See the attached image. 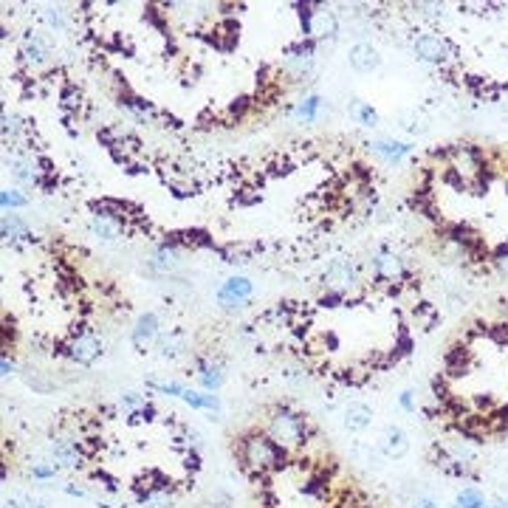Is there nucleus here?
I'll list each match as a JSON object with an SVG mask.
<instances>
[{"label": "nucleus", "mask_w": 508, "mask_h": 508, "mask_svg": "<svg viewBox=\"0 0 508 508\" xmlns=\"http://www.w3.org/2000/svg\"><path fill=\"white\" fill-rule=\"evenodd\" d=\"M370 424H373V409H370L368 404L350 401V404L345 407V429H348V432H362V429H368Z\"/></svg>", "instance_id": "obj_17"}, {"label": "nucleus", "mask_w": 508, "mask_h": 508, "mask_svg": "<svg viewBox=\"0 0 508 508\" xmlns=\"http://www.w3.org/2000/svg\"><path fill=\"white\" fill-rule=\"evenodd\" d=\"M155 350H158V356L161 359H178L181 353H184V336L181 333H167V336H158V342H155Z\"/></svg>", "instance_id": "obj_21"}, {"label": "nucleus", "mask_w": 508, "mask_h": 508, "mask_svg": "<svg viewBox=\"0 0 508 508\" xmlns=\"http://www.w3.org/2000/svg\"><path fill=\"white\" fill-rule=\"evenodd\" d=\"M150 265H153L158 274H175V271H181V254H178V249H175L172 243H164V246H158V249L153 252Z\"/></svg>", "instance_id": "obj_18"}, {"label": "nucleus", "mask_w": 508, "mask_h": 508, "mask_svg": "<svg viewBox=\"0 0 508 508\" xmlns=\"http://www.w3.org/2000/svg\"><path fill=\"white\" fill-rule=\"evenodd\" d=\"M20 57L28 62V65H43L45 57H48V43L37 34V31H28L20 43Z\"/></svg>", "instance_id": "obj_16"}, {"label": "nucleus", "mask_w": 508, "mask_h": 508, "mask_svg": "<svg viewBox=\"0 0 508 508\" xmlns=\"http://www.w3.org/2000/svg\"><path fill=\"white\" fill-rule=\"evenodd\" d=\"M57 466L54 463H34V469H31V477L34 480H51V477H57Z\"/></svg>", "instance_id": "obj_31"}, {"label": "nucleus", "mask_w": 508, "mask_h": 508, "mask_svg": "<svg viewBox=\"0 0 508 508\" xmlns=\"http://www.w3.org/2000/svg\"><path fill=\"white\" fill-rule=\"evenodd\" d=\"M322 282H325L328 294L345 297V294H350V291L356 288V282H359L356 265H353L350 260H345V257H336V260L328 263V268H325V274H322Z\"/></svg>", "instance_id": "obj_4"}, {"label": "nucleus", "mask_w": 508, "mask_h": 508, "mask_svg": "<svg viewBox=\"0 0 508 508\" xmlns=\"http://www.w3.org/2000/svg\"><path fill=\"white\" fill-rule=\"evenodd\" d=\"M348 60H350V68L359 71V74H370V71H376L381 65V54L370 43H356V45L350 48Z\"/></svg>", "instance_id": "obj_14"}, {"label": "nucleus", "mask_w": 508, "mask_h": 508, "mask_svg": "<svg viewBox=\"0 0 508 508\" xmlns=\"http://www.w3.org/2000/svg\"><path fill=\"white\" fill-rule=\"evenodd\" d=\"M254 285L249 277H229L221 288H218V302L223 308H241L243 302H249Z\"/></svg>", "instance_id": "obj_10"}, {"label": "nucleus", "mask_w": 508, "mask_h": 508, "mask_svg": "<svg viewBox=\"0 0 508 508\" xmlns=\"http://www.w3.org/2000/svg\"><path fill=\"white\" fill-rule=\"evenodd\" d=\"M415 508H441V506H438L432 497H421V500L415 503Z\"/></svg>", "instance_id": "obj_41"}, {"label": "nucleus", "mask_w": 508, "mask_h": 508, "mask_svg": "<svg viewBox=\"0 0 508 508\" xmlns=\"http://www.w3.org/2000/svg\"><path fill=\"white\" fill-rule=\"evenodd\" d=\"M319 108H322V99H319L316 94H311V96H305V99L297 105V116H299L302 122H314L316 114H319Z\"/></svg>", "instance_id": "obj_26"}, {"label": "nucleus", "mask_w": 508, "mask_h": 508, "mask_svg": "<svg viewBox=\"0 0 508 508\" xmlns=\"http://www.w3.org/2000/svg\"><path fill=\"white\" fill-rule=\"evenodd\" d=\"M102 339L96 336V333H91V331H79L71 342H68V350H65V356L68 359H74L77 365H82V368H88V365H94L99 356H102Z\"/></svg>", "instance_id": "obj_7"}, {"label": "nucleus", "mask_w": 508, "mask_h": 508, "mask_svg": "<svg viewBox=\"0 0 508 508\" xmlns=\"http://www.w3.org/2000/svg\"><path fill=\"white\" fill-rule=\"evenodd\" d=\"M0 204H3V209H23L28 201H26L17 189H3V192H0Z\"/></svg>", "instance_id": "obj_30"}, {"label": "nucleus", "mask_w": 508, "mask_h": 508, "mask_svg": "<svg viewBox=\"0 0 508 508\" xmlns=\"http://www.w3.org/2000/svg\"><path fill=\"white\" fill-rule=\"evenodd\" d=\"M0 365H3V376H6V379H9V376H11V373H14V362H9V356H6V353H3V362H0Z\"/></svg>", "instance_id": "obj_40"}, {"label": "nucleus", "mask_w": 508, "mask_h": 508, "mask_svg": "<svg viewBox=\"0 0 508 508\" xmlns=\"http://www.w3.org/2000/svg\"><path fill=\"white\" fill-rule=\"evenodd\" d=\"M265 435L280 446L285 449L288 455L291 452H299L305 449L308 438H311V426H308V418L302 412H297L294 407L288 404H274L265 415Z\"/></svg>", "instance_id": "obj_2"}, {"label": "nucleus", "mask_w": 508, "mask_h": 508, "mask_svg": "<svg viewBox=\"0 0 508 508\" xmlns=\"http://www.w3.org/2000/svg\"><path fill=\"white\" fill-rule=\"evenodd\" d=\"M412 395H415L412 390H404V392H401V398H398L401 409H407V412H412V409H415V401H412Z\"/></svg>", "instance_id": "obj_36"}, {"label": "nucleus", "mask_w": 508, "mask_h": 508, "mask_svg": "<svg viewBox=\"0 0 508 508\" xmlns=\"http://www.w3.org/2000/svg\"><path fill=\"white\" fill-rule=\"evenodd\" d=\"M198 508H232V500H229L226 492H215V495H209Z\"/></svg>", "instance_id": "obj_32"}, {"label": "nucleus", "mask_w": 508, "mask_h": 508, "mask_svg": "<svg viewBox=\"0 0 508 508\" xmlns=\"http://www.w3.org/2000/svg\"><path fill=\"white\" fill-rule=\"evenodd\" d=\"M158 336H161V322H158L155 314H141L136 319L133 331H130V342H133V348L138 353H147L158 342Z\"/></svg>", "instance_id": "obj_9"}, {"label": "nucleus", "mask_w": 508, "mask_h": 508, "mask_svg": "<svg viewBox=\"0 0 508 508\" xmlns=\"http://www.w3.org/2000/svg\"><path fill=\"white\" fill-rule=\"evenodd\" d=\"M9 170H11V175H14L20 184H37V172H34V164H31V161L11 158V161H9Z\"/></svg>", "instance_id": "obj_24"}, {"label": "nucleus", "mask_w": 508, "mask_h": 508, "mask_svg": "<svg viewBox=\"0 0 508 508\" xmlns=\"http://www.w3.org/2000/svg\"><path fill=\"white\" fill-rule=\"evenodd\" d=\"M492 508H508V503H506V500H497V503H495Z\"/></svg>", "instance_id": "obj_43"}, {"label": "nucleus", "mask_w": 508, "mask_h": 508, "mask_svg": "<svg viewBox=\"0 0 508 508\" xmlns=\"http://www.w3.org/2000/svg\"><path fill=\"white\" fill-rule=\"evenodd\" d=\"M45 20H48V26H51V28H60V31H65V28H68V23H65L62 11H54V9H48V11H45Z\"/></svg>", "instance_id": "obj_34"}, {"label": "nucleus", "mask_w": 508, "mask_h": 508, "mask_svg": "<svg viewBox=\"0 0 508 508\" xmlns=\"http://www.w3.org/2000/svg\"><path fill=\"white\" fill-rule=\"evenodd\" d=\"M77 102H79V94H74L71 88L65 91V108H77Z\"/></svg>", "instance_id": "obj_39"}, {"label": "nucleus", "mask_w": 508, "mask_h": 508, "mask_svg": "<svg viewBox=\"0 0 508 508\" xmlns=\"http://www.w3.org/2000/svg\"><path fill=\"white\" fill-rule=\"evenodd\" d=\"M141 407H147V401L138 395V392H122L119 395V409L125 412V415H133V412H138Z\"/></svg>", "instance_id": "obj_28"}, {"label": "nucleus", "mask_w": 508, "mask_h": 508, "mask_svg": "<svg viewBox=\"0 0 508 508\" xmlns=\"http://www.w3.org/2000/svg\"><path fill=\"white\" fill-rule=\"evenodd\" d=\"M31 508H51V506H48L45 500H40V497H34V500H31Z\"/></svg>", "instance_id": "obj_42"}, {"label": "nucleus", "mask_w": 508, "mask_h": 508, "mask_svg": "<svg viewBox=\"0 0 508 508\" xmlns=\"http://www.w3.org/2000/svg\"><path fill=\"white\" fill-rule=\"evenodd\" d=\"M88 229L99 238V241H119L127 232V221L116 218V215H102V212H94L91 221H88Z\"/></svg>", "instance_id": "obj_11"}, {"label": "nucleus", "mask_w": 508, "mask_h": 508, "mask_svg": "<svg viewBox=\"0 0 508 508\" xmlns=\"http://www.w3.org/2000/svg\"><path fill=\"white\" fill-rule=\"evenodd\" d=\"M495 265H497V271H500V274H506L508 277V246L497 249V254H495Z\"/></svg>", "instance_id": "obj_35"}, {"label": "nucleus", "mask_w": 508, "mask_h": 508, "mask_svg": "<svg viewBox=\"0 0 508 508\" xmlns=\"http://www.w3.org/2000/svg\"><path fill=\"white\" fill-rule=\"evenodd\" d=\"M20 130H23V122H20V116H14V114H3V138L9 141V138H17L20 136Z\"/></svg>", "instance_id": "obj_29"}, {"label": "nucleus", "mask_w": 508, "mask_h": 508, "mask_svg": "<svg viewBox=\"0 0 508 508\" xmlns=\"http://www.w3.org/2000/svg\"><path fill=\"white\" fill-rule=\"evenodd\" d=\"M62 492H65V495H71V497H88V492H85V489H77L74 483H68Z\"/></svg>", "instance_id": "obj_38"}, {"label": "nucleus", "mask_w": 508, "mask_h": 508, "mask_svg": "<svg viewBox=\"0 0 508 508\" xmlns=\"http://www.w3.org/2000/svg\"><path fill=\"white\" fill-rule=\"evenodd\" d=\"M147 387L150 390H155V392H161V395H172V398H181L184 395V384H178V381H155V379H150L147 381Z\"/></svg>", "instance_id": "obj_27"}, {"label": "nucleus", "mask_w": 508, "mask_h": 508, "mask_svg": "<svg viewBox=\"0 0 508 508\" xmlns=\"http://www.w3.org/2000/svg\"><path fill=\"white\" fill-rule=\"evenodd\" d=\"M415 54H418V60H424V62L441 65V62L449 57V45H446L441 37H435V34H421V37L415 40Z\"/></svg>", "instance_id": "obj_13"}, {"label": "nucleus", "mask_w": 508, "mask_h": 508, "mask_svg": "<svg viewBox=\"0 0 508 508\" xmlns=\"http://www.w3.org/2000/svg\"><path fill=\"white\" fill-rule=\"evenodd\" d=\"M379 449L384 458L398 460V458H404L409 452V438H407V432L401 426H387L379 441Z\"/></svg>", "instance_id": "obj_12"}, {"label": "nucleus", "mask_w": 508, "mask_h": 508, "mask_svg": "<svg viewBox=\"0 0 508 508\" xmlns=\"http://www.w3.org/2000/svg\"><path fill=\"white\" fill-rule=\"evenodd\" d=\"M449 170L460 175V187H469V184H483L486 178V164H483V155L480 150H475L472 144H455L449 153Z\"/></svg>", "instance_id": "obj_3"}, {"label": "nucleus", "mask_w": 508, "mask_h": 508, "mask_svg": "<svg viewBox=\"0 0 508 508\" xmlns=\"http://www.w3.org/2000/svg\"><path fill=\"white\" fill-rule=\"evenodd\" d=\"M195 370H198V381H201V387H204V390H209V392L221 390V384H223V379H226L223 365H221V362H215V359H198V362H195Z\"/></svg>", "instance_id": "obj_15"}, {"label": "nucleus", "mask_w": 508, "mask_h": 508, "mask_svg": "<svg viewBox=\"0 0 508 508\" xmlns=\"http://www.w3.org/2000/svg\"><path fill=\"white\" fill-rule=\"evenodd\" d=\"M373 147V153H379L384 161H390V164H398L412 147L409 144H404V141H392V138H379V141H373L370 144Z\"/></svg>", "instance_id": "obj_19"}, {"label": "nucleus", "mask_w": 508, "mask_h": 508, "mask_svg": "<svg viewBox=\"0 0 508 508\" xmlns=\"http://www.w3.org/2000/svg\"><path fill=\"white\" fill-rule=\"evenodd\" d=\"M452 508H458V506H452Z\"/></svg>", "instance_id": "obj_44"}, {"label": "nucleus", "mask_w": 508, "mask_h": 508, "mask_svg": "<svg viewBox=\"0 0 508 508\" xmlns=\"http://www.w3.org/2000/svg\"><path fill=\"white\" fill-rule=\"evenodd\" d=\"M302 9V26L314 40H336L339 34V20L333 11H328L325 6H316V11H311L314 6H299Z\"/></svg>", "instance_id": "obj_5"}, {"label": "nucleus", "mask_w": 508, "mask_h": 508, "mask_svg": "<svg viewBox=\"0 0 508 508\" xmlns=\"http://www.w3.org/2000/svg\"><path fill=\"white\" fill-rule=\"evenodd\" d=\"M26 384H28V387H34V390H40V392H48V390H51V384H48V381H43L40 376H26Z\"/></svg>", "instance_id": "obj_37"}, {"label": "nucleus", "mask_w": 508, "mask_h": 508, "mask_svg": "<svg viewBox=\"0 0 508 508\" xmlns=\"http://www.w3.org/2000/svg\"><path fill=\"white\" fill-rule=\"evenodd\" d=\"M235 452H238L243 469H246L249 475H254V477H265V475L282 469L285 460H288V452L280 449V446L265 435V429H249V432H243V435L238 438Z\"/></svg>", "instance_id": "obj_1"}, {"label": "nucleus", "mask_w": 508, "mask_h": 508, "mask_svg": "<svg viewBox=\"0 0 508 508\" xmlns=\"http://www.w3.org/2000/svg\"><path fill=\"white\" fill-rule=\"evenodd\" d=\"M455 506L458 508H486V497H483L480 489L469 486V489H463V492L455 497Z\"/></svg>", "instance_id": "obj_25"}, {"label": "nucleus", "mask_w": 508, "mask_h": 508, "mask_svg": "<svg viewBox=\"0 0 508 508\" xmlns=\"http://www.w3.org/2000/svg\"><path fill=\"white\" fill-rule=\"evenodd\" d=\"M395 119H398V125L404 127V130H409V133H415V136L429 130V122H426V116H424L421 111H401Z\"/></svg>", "instance_id": "obj_22"}, {"label": "nucleus", "mask_w": 508, "mask_h": 508, "mask_svg": "<svg viewBox=\"0 0 508 508\" xmlns=\"http://www.w3.org/2000/svg\"><path fill=\"white\" fill-rule=\"evenodd\" d=\"M85 460L79 435H57L51 441V463L57 469H79Z\"/></svg>", "instance_id": "obj_6"}, {"label": "nucleus", "mask_w": 508, "mask_h": 508, "mask_svg": "<svg viewBox=\"0 0 508 508\" xmlns=\"http://www.w3.org/2000/svg\"><path fill=\"white\" fill-rule=\"evenodd\" d=\"M0 232H3V241H6V243H17V241H28V238H31L28 226H26L17 215H3Z\"/></svg>", "instance_id": "obj_20"}, {"label": "nucleus", "mask_w": 508, "mask_h": 508, "mask_svg": "<svg viewBox=\"0 0 508 508\" xmlns=\"http://www.w3.org/2000/svg\"><path fill=\"white\" fill-rule=\"evenodd\" d=\"M31 500H34V497H28V495H23V492H14V495H9V497L3 500V508H31Z\"/></svg>", "instance_id": "obj_33"}, {"label": "nucleus", "mask_w": 508, "mask_h": 508, "mask_svg": "<svg viewBox=\"0 0 508 508\" xmlns=\"http://www.w3.org/2000/svg\"><path fill=\"white\" fill-rule=\"evenodd\" d=\"M370 265H373V274L381 282H401L407 277V263L404 257L390 249H379V252L370 257Z\"/></svg>", "instance_id": "obj_8"}, {"label": "nucleus", "mask_w": 508, "mask_h": 508, "mask_svg": "<svg viewBox=\"0 0 508 508\" xmlns=\"http://www.w3.org/2000/svg\"><path fill=\"white\" fill-rule=\"evenodd\" d=\"M350 116L359 122V125L365 127H376L379 125V114L368 105V102H362V99H353V105H350Z\"/></svg>", "instance_id": "obj_23"}]
</instances>
